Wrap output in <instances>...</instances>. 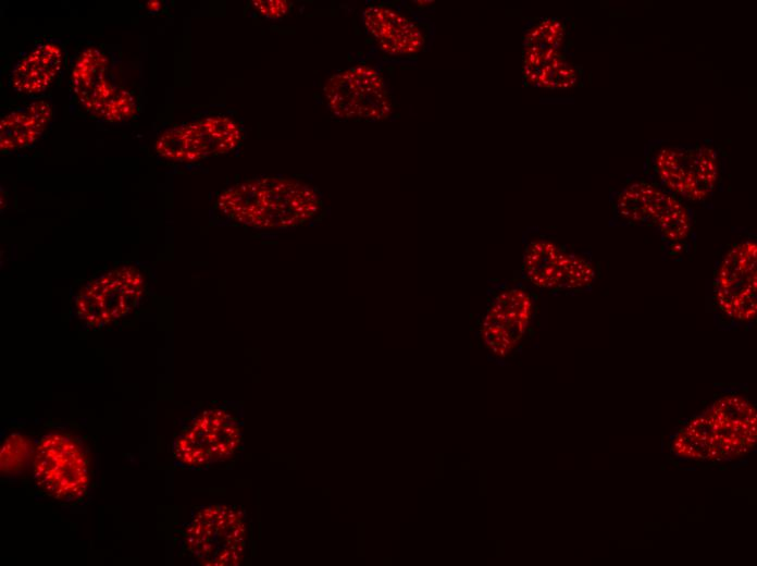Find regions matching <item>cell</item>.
Returning <instances> with one entry per match:
<instances>
[{
    "mask_svg": "<svg viewBox=\"0 0 757 566\" xmlns=\"http://www.w3.org/2000/svg\"><path fill=\"white\" fill-rule=\"evenodd\" d=\"M216 207L239 224L258 230H282L312 221L323 205L319 193L300 180L265 176L226 188L219 195Z\"/></svg>",
    "mask_w": 757,
    "mask_h": 566,
    "instance_id": "1",
    "label": "cell"
},
{
    "mask_svg": "<svg viewBox=\"0 0 757 566\" xmlns=\"http://www.w3.org/2000/svg\"><path fill=\"white\" fill-rule=\"evenodd\" d=\"M476 319L480 340L488 353L504 359L523 341L537 312L538 295L522 279L489 280Z\"/></svg>",
    "mask_w": 757,
    "mask_h": 566,
    "instance_id": "3",
    "label": "cell"
},
{
    "mask_svg": "<svg viewBox=\"0 0 757 566\" xmlns=\"http://www.w3.org/2000/svg\"><path fill=\"white\" fill-rule=\"evenodd\" d=\"M51 119L52 109L46 100H35L9 112L0 122L1 151H14L34 144Z\"/></svg>",
    "mask_w": 757,
    "mask_h": 566,
    "instance_id": "16",
    "label": "cell"
},
{
    "mask_svg": "<svg viewBox=\"0 0 757 566\" xmlns=\"http://www.w3.org/2000/svg\"><path fill=\"white\" fill-rule=\"evenodd\" d=\"M654 170L668 189L690 200H703L716 187L719 162L705 145L666 147L654 159Z\"/></svg>",
    "mask_w": 757,
    "mask_h": 566,
    "instance_id": "11",
    "label": "cell"
},
{
    "mask_svg": "<svg viewBox=\"0 0 757 566\" xmlns=\"http://www.w3.org/2000/svg\"><path fill=\"white\" fill-rule=\"evenodd\" d=\"M330 111L346 120L382 121L393 103L382 75L364 64L333 74L323 87Z\"/></svg>",
    "mask_w": 757,
    "mask_h": 566,
    "instance_id": "7",
    "label": "cell"
},
{
    "mask_svg": "<svg viewBox=\"0 0 757 566\" xmlns=\"http://www.w3.org/2000/svg\"><path fill=\"white\" fill-rule=\"evenodd\" d=\"M63 52L54 42H44L21 59L11 74V85L20 94L38 95L45 91L58 75Z\"/></svg>",
    "mask_w": 757,
    "mask_h": 566,
    "instance_id": "15",
    "label": "cell"
},
{
    "mask_svg": "<svg viewBox=\"0 0 757 566\" xmlns=\"http://www.w3.org/2000/svg\"><path fill=\"white\" fill-rule=\"evenodd\" d=\"M142 292V275L136 268L114 269L80 290L76 299L78 316L92 327L110 324L127 316Z\"/></svg>",
    "mask_w": 757,
    "mask_h": 566,
    "instance_id": "12",
    "label": "cell"
},
{
    "mask_svg": "<svg viewBox=\"0 0 757 566\" xmlns=\"http://www.w3.org/2000/svg\"><path fill=\"white\" fill-rule=\"evenodd\" d=\"M618 213L629 222L655 227L668 241L685 239L691 231L686 208L674 196L641 181L625 187L617 199Z\"/></svg>",
    "mask_w": 757,
    "mask_h": 566,
    "instance_id": "10",
    "label": "cell"
},
{
    "mask_svg": "<svg viewBox=\"0 0 757 566\" xmlns=\"http://www.w3.org/2000/svg\"><path fill=\"white\" fill-rule=\"evenodd\" d=\"M241 138L235 120L210 115L165 130L156 142V151L170 161L195 162L234 150Z\"/></svg>",
    "mask_w": 757,
    "mask_h": 566,
    "instance_id": "8",
    "label": "cell"
},
{
    "mask_svg": "<svg viewBox=\"0 0 757 566\" xmlns=\"http://www.w3.org/2000/svg\"><path fill=\"white\" fill-rule=\"evenodd\" d=\"M71 83L78 102L96 119L122 122L137 111L134 95L117 82L109 57L96 47L76 58Z\"/></svg>",
    "mask_w": 757,
    "mask_h": 566,
    "instance_id": "5",
    "label": "cell"
},
{
    "mask_svg": "<svg viewBox=\"0 0 757 566\" xmlns=\"http://www.w3.org/2000/svg\"><path fill=\"white\" fill-rule=\"evenodd\" d=\"M523 72L530 84L549 89L570 88L579 81L576 69L560 48L542 44H524Z\"/></svg>",
    "mask_w": 757,
    "mask_h": 566,
    "instance_id": "14",
    "label": "cell"
},
{
    "mask_svg": "<svg viewBox=\"0 0 757 566\" xmlns=\"http://www.w3.org/2000/svg\"><path fill=\"white\" fill-rule=\"evenodd\" d=\"M757 415L753 404L737 395L723 396L684 426L672 442L683 459L731 462L756 444Z\"/></svg>",
    "mask_w": 757,
    "mask_h": 566,
    "instance_id": "2",
    "label": "cell"
},
{
    "mask_svg": "<svg viewBox=\"0 0 757 566\" xmlns=\"http://www.w3.org/2000/svg\"><path fill=\"white\" fill-rule=\"evenodd\" d=\"M757 245L754 241L734 244L719 263L713 281V297L727 317L750 322L757 311Z\"/></svg>",
    "mask_w": 757,
    "mask_h": 566,
    "instance_id": "9",
    "label": "cell"
},
{
    "mask_svg": "<svg viewBox=\"0 0 757 566\" xmlns=\"http://www.w3.org/2000/svg\"><path fill=\"white\" fill-rule=\"evenodd\" d=\"M89 460L83 444L74 436L51 432L35 446L33 473L36 484L50 497L75 502L87 493Z\"/></svg>",
    "mask_w": 757,
    "mask_h": 566,
    "instance_id": "4",
    "label": "cell"
},
{
    "mask_svg": "<svg viewBox=\"0 0 757 566\" xmlns=\"http://www.w3.org/2000/svg\"><path fill=\"white\" fill-rule=\"evenodd\" d=\"M367 32L380 49L392 56H412L424 46L420 27L397 10L382 5H370L363 12Z\"/></svg>",
    "mask_w": 757,
    "mask_h": 566,
    "instance_id": "13",
    "label": "cell"
},
{
    "mask_svg": "<svg viewBox=\"0 0 757 566\" xmlns=\"http://www.w3.org/2000/svg\"><path fill=\"white\" fill-rule=\"evenodd\" d=\"M252 4L268 19H280L289 12V2L286 0H255Z\"/></svg>",
    "mask_w": 757,
    "mask_h": 566,
    "instance_id": "18",
    "label": "cell"
},
{
    "mask_svg": "<svg viewBox=\"0 0 757 566\" xmlns=\"http://www.w3.org/2000/svg\"><path fill=\"white\" fill-rule=\"evenodd\" d=\"M32 443L21 433H11L0 450V470L2 473L15 475L22 471L33 459Z\"/></svg>",
    "mask_w": 757,
    "mask_h": 566,
    "instance_id": "17",
    "label": "cell"
},
{
    "mask_svg": "<svg viewBox=\"0 0 757 566\" xmlns=\"http://www.w3.org/2000/svg\"><path fill=\"white\" fill-rule=\"evenodd\" d=\"M520 273L532 287L550 294L582 292L596 279L587 258L547 238H535L524 246Z\"/></svg>",
    "mask_w": 757,
    "mask_h": 566,
    "instance_id": "6",
    "label": "cell"
}]
</instances>
